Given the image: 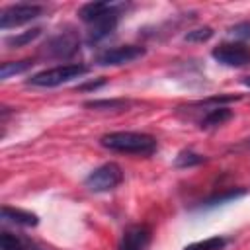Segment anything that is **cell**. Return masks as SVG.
<instances>
[{
    "label": "cell",
    "instance_id": "7",
    "mask_svg": "<svg viewBox=\"0 0 250 250\" xmlns=\"http://www.w3.org/2000/svg\"><path fill=\"white\" fill-rule=\"evenodd\" d=\"M211 57L229 68H242L250 64V47L244 43H221L211 51Z\"/></svg>",
    "mask_w": 250,
    "mask_h": 250
},
{
    "label": "cell",
    "instance_id": "21",
    "mask_svg": "<svg viewBox=\"0 0 250 250\" xmlns=\"http://www.w3.org/2000/svg\"><path fill=\"white\" fill-rule=\"evenodd\" d=\"M102 86H105V80H104V78H100V80H90V82H86V84H80V86H76V90H80V92H84V90H98V88H102Z\"/></svg>",
    "mask_w": 250,
    "mask_h": 250
},
{
    "label": "cell",
    "instance_id": "23",
    "mask_svg": "<svg viewBox=\"0 0 250 250\" xmlns=\"http://www.w3.org/2000/svg\"><path fill=\"white\" fill-rule=\"evenodd\" d=\"M242 84H244V86H248V88H250V76H244V78H242Z\"/></svg>",
    "mask_w": 250,
    "mask_h": 250
},
{
    "label": "cell",
    "instance_id": "11",
    "mask_svg": "<svg viewBox=\"0 0 250 250\" xmlns=\"http://www.w3.org/2000/svg\"><path fill=\"white\" fill-rule=\"evenodd\" d=\"M232 109H229L227 105H219V107H209L205 111V115L199 119V127L209 131V129H217L221 125H225L227 121L232 119Z\"/></svg>",
    "mask_w": 250,
    "mask_h": 250
},
{
    "label": "cell",
    "instance_id": "12",
    "mask_svg": "<svg viewBox=\"0 0 250 250\" xmlns=\"http://www.w3.org/2000/svg\"><path fill=\"white\" fill-rule=\"evenodd\" d=\"M246 193V189L242 188H236V189H229V191H223V193H217V195H211L207 197L205 201H201L197 205V209H213L217 205H223V203H229V201H234L238 197H242Z\"/></svg>",
    "mask_w": 250,
    "mask_h": 250
},
{
    "label": "cell",
    "instance_id": "3",
    "mask_svg": "<svg viewBox=\"0 0 250 250\" xmlns=\"http://www.w3.org/2000/svg\"><path fill=\"white\" fill-rule=\"evenodd\" d=\"M88 72H90V66L82 64V62L59 64V66H51V68H45L41 72H35L33 76L27 78V84L35 86V88H55V86L72 82L76 78H82Z\"/></svg>",
    "mask_w": 250,
    "mask_h": 250
},
{
    "label": "cell",
    "instance_id": "5",
    "mask_svg": "<svg viewBox=\"0 0 250 250\" xmlns=\"http://www.w3.org/2000/svg\"><path fill=\"white\" fill-rule=\"evenodd\" d=\"M146 55V49L141 45H119V47H109L100 51L94 57V62L98 66H121L135 62Z\"/></svg>",
    "mask_w": 250,
    "mask_h": 250
},
{
    "label": "cell",
    "instance_id": "18",
    "mask_svg": "<svg viewBox=\"0 0 250 250\" xmlns=\"http://www.w3.org/2000/svg\"><path fill=\"white\" fill-rule=\"evenodd\" d=\"M213 27H209V25H203V27H197V29H189L186 35H184V39L186 41H189V43H205V41H209L211 37H213Z\"/></svg>",
    "mask_w": 250,
    "mask_h": 250
},
{
    "label": "cell",
    "instance_id": "15",
    "mask_svg": "<svg viewBox=\"0 0 250 250\" xmlns=\"http://www.w3.org/2000/svg\"><path fill=\"white\" fill-rule=\"evenodd\" d=\"M33 66V61L31 59H23V61H8V62H2V66H0V78L2 80H6V78H10V76H14V74H23L25 70H29Z\"/></svg>",
    "mask_w": 250,
    "mask_h": 250
},
{
    "label": "cell",
    "instance_id": "13",
    "mask_svg": "<svg viewBox=\"0 0 250 250\" xmlns=\"http://www.w3.org/2000/svg\"><path fill=\"white\" fill-rule=\"evenodd\" d=\"M129 105H131L129 100H119V98H113V100H92V102L84 104V107L96 109V111H121V109H127Z\"/></svg>",
    "mask_w": 250,
    "mask_h": 250
},
{
    "label": "cell",
    "instance_id": "17",
    "mask_svg": "<svg viewBox=\"0 0 250 250\" xmlns=\"http://www.w3.org/2000/svg\"><path fill=\"white\" fill-rule=\"evenodd\" d=\"M207 158L193 152V150H182L178 152V156L174 158V166L176 168H191V166H197V164H203Z\"/></svg>",
    "mask_w": 250,
    "mask_h": 250
},
{
    "label": "cell",
    "instance_id": "22",
    "mask_svg": "<svg viewBox=\"0 0 250 250\" xmlns=\"http://www.w3.org/2000/svg\"><path fill=\"white\" fill-rule=\"evenodd\" d=\"M238 148H246V150H250V137H248V139H244V141L238 145Z\"/></svg>",
    "mask_w": 250,
    "mask_h": 250
},
{
    "label": "cell",
    "instance_id": "20",
    "mask_svg": "<svg viewBox=\"0 0 250 250\" xmlns=\"http://www.w3.org/2000/svg\"><path fill=\"white\" fill-rule=\"evenodd\" d=\"M229 35H232L238 43L242 41H248L250 39V21H240V23H234L232 27H229Z\"/></svg>",
    "mask_w": 250,
    "mask_h": 250
},
{
    "label": "cell",
    "instance_id": "14",
    "mask_svg": "<svg viewBox=\"0 0 250 250\" xmlns=\"http://www.w3.org/2000/svg\"><path fill=\"white\" fill-rule=\"evenodd\" d=\"M41 27H33V29H27V31H21V33H18V35H10V37H6L4 39V43H6V47L8 49H18V47H25L27 43H31V41H35L39 35H41Z\"/></svg>",
    "mask_w": 250,
    "mask_h": 250
},
{
    "label": "cell",
    "instance_id": "10",
    "mask_svg": "<svg viewBox=\"0 0 250 250\" xmlns=\"http://www.w3.org/2000/svg\"><path fill=\"white\" fill-rule=\"evenodd\" d=\"M0 219H2V223H12V225H18V227H37L39 225V217L35 213L16 209V207H10V205L2 207Z\"/></svg>",
    "mask_w": 250,
    "mask_h": 250
},
{
    "label": "cell",
    "instance_id": "19",
    "mask_svg": "<svg viewBox=\"0 0 250 250\" xmlns=\"http://www.w3.org/2000/svg\"><path fill=\"white\" fill-rule=\"evenodd\" d=\"M0 244H2V250H29L20 236H16V234H12L8 230H2Z\"/></svg>",
    "mask_w": 250,
    "mask_h": 250
},
{
    "label": "cell",
    "instance_id": "2",
    "mask_svg": "<svg viewBox=\"0 0 250 250\" xmlns=\"http://www.w3.org/2000/svg\"><path fill=\"white\" fill-rule=\"evenodd\" d=\"M100 145L107 150L121 152V154H131V156H150L156 152L158 143L152 135L148 133H139V131H113L105 133L100 139Z\"/></svg>",
    "mask_w": 250,
    "mask_h": 250
},
{
    "label": "cell",
    "instance_id": "4",
    "mask_svg": "<svg viewBox=\"0 0 250 250\" xmlns=\"http://www.w3.org/2000/svg\"><path fill=\"white\" fill-rule=\"evenodd\" d=\"M123 182V170L117 162H105L98 168H94L84 178V188L94 193H105L115 189Z\"/></svg>",
    "mask_w": 250,
    "mask_h": 250
},
{
    "label": "cell",
    "instance_id": "16",
    "mask_svg": "<svg viewBox=\"0 0 250 250\" xmlns=\"http://www.w3.org/2000/svg\"><path fill=\"white\" fill-rule=\"evenodd\" d=\"M227 244H229V238H227V236L215 234V236H209V238H205V240L191 242V244H188L184 250H223Z\"/></svg>",
    "mask_w": 250,
    "mask_h": 250
},
{
    "label": "cell",
    "instance_id": "6",
    "mask_svg": "<svg viewBox=\"0 0 250 250\" xmlns=\"http://www.w3.org/2000/svg\"><path fill=\"white\" fill-rule=\"evenodd\" d=\"M43 14V6L39 4H12L6 6L0 14V29H12L25 25L33 20H37Z\"/></svg>",
    "mask_w": 250,
    "mask_h": 250
},
{
    "label": "cell",
    "instance_id": "8",
    "mask_svg": "<svg viewBox=\"0 0 250 250\" xmlns=\"http://www.w3.org/2000/svg\"><path fill=\"white\" fill-rule=\"evenodd\" d=\"M78 49L80 37L74 31H61L43 45V53L49 59H70L78 53Z\"/></svg>",
    "mask_w": 250,
    "mask_h": 250
},
{
    "label": "cell",
    "instance_id": "9",
    "mask_svg": "<svg viewBox=\"0 0 250 250\" xmlns=\"http://www.w3.org/2000/svg\"><path fill=\"white\" fill-rule=\"evenodd\" d=\"M150 242H152L150 227H146L143 223H135L123 230L117 250H148Z\"/></svg>",
    "mask_w": 250,
    "mask_h": 250
},
{
    "label": "cell",
    "instance_id": "1",
    "mask_svg": "<svg viewBox=\"0 0 250 250\" xmlns=\"http://www.w3.org/2000/svg\"><path fill=\"white\" fill-rule=\"evenodd\" d=\"M127 8L123 2H88L78 8V18L88 25L86 31V43L98 45L105 37H109L119 20L121 12Z\"/></svg>",
    "mask_w": 250,
    "mask_h": 250
}]
</instances>
